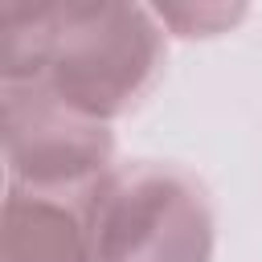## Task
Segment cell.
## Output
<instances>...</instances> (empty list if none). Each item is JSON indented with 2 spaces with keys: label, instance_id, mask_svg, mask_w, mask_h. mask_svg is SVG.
<instances>
[{
  "label": "cell",
  "instance_id": "6da1fadb",
  "mask_svg": "<svg viewBox=\"0 0 262 262\" xmlns=\"http://www.w3.org/2000/svg\"><path fill=\"white\" fill-rule=\"evenodd\" d=\"M164 70V25L143 4L66 0L0 12V82L37 86L70 111L115 123Z\"/></svg>",
  "mask_w": 262,
  "mask_h": 262
},
{
  "label": "cell",
  "instance_id": "7a4b0ae2",
  "mask_svg": "<svg viewBox=\"0 0 262 262\" xmlns=\"http://www.w3.org/2000/svg\"><path fill=\"white\" fill-rule=\"evenodd\" d=\"M98 262H213L217 221L205 184L160 160L115 164L86 201Z\"/></svg>",
  "mask_w": 262,
  "mask_h": 262
},
{
  "label": "cell",
  "instance_id": "3957f363",
  "mask_svg": "<svg viewBox=\"0 0 262 262\" xmlns=\"http://www.w3.org/2000/svg\"><path fill=\"white\" fill-rule=\"evenodd\" d=\"M8 184L49 196H90L115 168L111 123L86 119L37 86L0 82Z\"/></svg>",
  "mask_w": 262,
  "mask_h": 262
},
{
  "label": "cell",
  "instance_id": "277c9868",
  "mask_svg": "<svg viewBox=\"0 0 262 262\" xmlns=\"http://www.w3.org/2000/svg\"><path fill=\"white\" fill-rule=\"evenodd\" d=\"M86 201L90 196H49L8 184L0 262H98Z\"/></svg>",
  "mask_w": 262,
  "mask_h": 262
},
{
  "label": "cell",
  "instance_id": "5b68a950",
  "mask_svg": "<svg viewBox=\"0 0 262 262\" xmlns=\"http://www.w3.org/2000/svg\"><path fill=\"white\" fill-rule=\"evenodd\" d=\"M151 12L164 25V33H176V37H217L246 16L242 4H164Z\"/></svg>",
  "mask_w": 262,
  "mask_h": 262
}]
</instances>
